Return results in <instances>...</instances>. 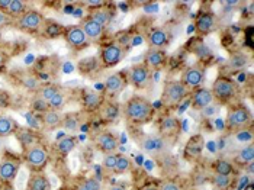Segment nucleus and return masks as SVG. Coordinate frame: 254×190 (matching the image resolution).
Segmentation results:
<instances>
[{"instance_id": "nucleus-37", "label": "nucleus", "mask_w": 254, "mask_h": 190, "mask_svg": "<svg viewBox=\"0 0 254 190\" xmlns=\"http://www.w3.org/2000/svg\"><path fill=\"white\" fill-rule=\"evenodd\" d=\"M119 158V154L112 152V154H105L103 161H102V167L106 173H114V169L117 166V161Z\"/></svg>"}, {"instance_id": "nucleus-48", "label": "nucleus", "mask_w": 254, "mask_h": 190, "mask_svg": "<svg viewBox=\"0 0 254 190\" xmlns=\"http://www.w3.org/2000/svg\"><path fill=\"white\" fill-rule=\"evenodd\" d=\"M9 4H10V0H0V9H6L7 10Z\"/></svg>"}, {"instance_id": "nucleus-31", "label": "nucleus", "mask_w": 254, "mask_h": 190, "mask_svg": "<svg viewBox=\"0 0 254 190\" xmlns=\"http://www.w3.org/2000/svg\"><path fill=\"white\" fill-rule=\"evenodd\" d=\"M78 71L81 74H90L99 68V60L96 57H86L77 63Z\"/></svg>"}, {"instance_id": "nucleus-47", "label": "nucleus", "mask_w": 254, "mask_h": 190, "mask_svg": "<svg viewBox=\"0 0 254 190\" xmlns=\"http://www.w3.org/2000/svg\"><path fill=\"white\" fill-rule=\"evenodd\" d=\"M86 4H89L90 7H92V6H93V7H100L102 4H105V1H102V0H95V1L89 0V1H86Z\"/></svg>"}, {"instance_id": "nucleus-29", "label": "nucleus", "mask_w": 254, "mask_h": 190, "mask_svg": "<svg viewBox=\"0 0 254 190\" xmlns=\"http://www.w3.org/2000/svg\"><path fill=\"white\" fill-rule=\"evenodd\" d=\"M61 128L70 133L76 132L78 128H80L78 115L74 114V112H70V114L64 115V116H63V122H61Z\"/></svg>"}, {"instance_id": "nucleus-40", "label": "nucleus", "mask_w": 254, "mask_h": 190, "mask_svg": "<svg viewBox=\"0 0 254 190\" xmlns=\"http://www.w3.org/2000/svg\"><path fill=\"white\" fill-rule=\"evenodd\" d=\"M131 166H132V163H131V160H129L128 157L119 155V158H118L117 161V166H115V169H114V173H115V174H124V173L129 171Z\"/></svg>"}, {"instance_id": "nucleus-1", "label": "nucleus", "mask_w": 254, "mask_h": 190, "mask_svg": "<svg viewBox=\"0 0 254 190\" xmlns=\"http://www.w3.org/2000/svg\"><path fill=\"white\" fill-rule=\"evenodd\" d=\"M121 109L125 119L135 125L150 122L154 115L153 105L142 96H132L124 103Z\"/></svg>"}, {"instance_id": "nucleus-11", "label": "nucleus", "mask_w": 254, "mask_h": 190, "mask_svg": "<svg viewBox=\"0 0 254 190\" xmlns=\"http://www.w3.org/2000/svg\"><path fill=\"white\" fill-rule=\"evenodd\" d=\"M95 144L100 151L103 154H112V152H117L118 145V138L111 133L109 131H102L95 136Z\"/></svg>"}, {"instance_id": "nucleus-28", "label": "nucleus", "mask_w": 254, "mask_h": 190, "mask_svg": "<svg viewBox=\"0 0 254 190\" xmlns=\"http://www.w3.org/2000/svg\"><path fill=\"white\" fill-rule=\"evenodd\" d=\"M250 61H252V58H250L249 54H246V53H235V54H233L230 57L228 65L233 70H243V68H246L250 64Z\"/></svg>"}, {"instance_id": "nucleus-41", "label": "nucleus", "mask_w": 254, "mask_h": 190, "mask_svg": "<svg viewBox=\"0 0 254 190\" xmlns=\"http://www.w3.org/2000/svg\"><path fill=\"white\" fill-rule=\"evenodd\" d=\"M18 132V131H16ZM18 139L22 142V145L25 144V147H31V145H35L37 142L34 141V132L32 131H28V129H23L18 132Z\"/></svg>"}, {"instance_id": "nucleus-23", "label": "nucleus", "mask_w": 254, "mask_h": 190, "mask_svg": "<svg viewBox=\"0 0 254 190\" xmlns=\"http://www.w3.org/2000/svg\"><path fill=\"white\" fill-rule=\"evenodd\" d=\"M63 116L60 111H47L45 114H42V124L47 129H56L61 127V122H63Z\"/></svg>"}, {"instance_id": "nucleus-8", "label": "nucleus", "mask_w": 254, "mask_h": 190, "mask_svg": "<svg viewBox=\"0 0 254 190\" xmlns=\"http://www.w3.org/2000/svg\"><path fill=\"white\" fill-rule=\"evenodd\" d=\"M180 81L190 89H197L202 87L203 81H205V68L199 64L190 65L188 67L183 73H182V78Z\"/></svg>"}, {"instance_id": "nucleus-21", "label": "nucleus", "mask_w": 254, "mask_h": 190, "mask_svg": "<svg viewBox=\"0 0 254 190\" xmlns=\"http://www.w3.org/2000/svg\"><path fill=\"white\" fill-rule=\"evenodd\" d=\"M121 112H122L121 106L118 103H114V102H106V103L100 105V115L108 122L117 121L118 118L121 116Z\"/></svg>"}, {"instance_id": "nucleus-33", "label": "nucleus", "mask_w": 254, "mask_h": 190, "mask_svg": "<svg viewBox=\"0 0 254 190\" xmlns=\"http://www.w3.org/2000/svg\"><path fill=\"white\" fill-rule=\"evenodd\" d=\"M83 105L89 111L98 109V108H100V105H102L100 96L98 93H93V92H86L84 96H83Z\"/></svg>"}, {"instance_id": "nucleus-19", "label": "nucleus", "mask_w": 254, "mask_h": 190, "mask_svg": "<svg viewBox=\"0 0 254 190\" xmlns=\"http://www.w3.org/2000/svg\"><path fill=\"white\" fill-rule=\"evenodd\" d=\"M215 28V18L212 13H200L199 18L196 19V31L200 35H208L214 31Z\"/></svg>"}, {"instance_id": "nucleus-51", "label": "nucleus", "mask_w": 254, "mask_h": 190, "mask_svg": "<svg viewBox=\"0 0 254 190\" xmlns=\"http://www.w3.org/2000/svg\"><path fill=\"white\" fill-rule=\"evenodd\" d=\"M108 190H127L125 189V188H122V186H111V188H109V189Z\"/></svg>"}, {"instance_id": "nucleus-5", "label": "nucleus", "mask_w": 254, "mask_h": 190, "mask_svg": "<svg viewBox=\"0 0 254 190\" xmlns=\"http://www.w3.org/2000/svg\"><path fill=\"white\" fill-rule=\"evenodd\" d=\"M188 95V87L180 81V80H172L167 81L163 90V100L166 105L176 106L185 100Z\"/></svg>"}, {"instance_id": "nucleus-34", "label": "nucleus", "mask_w": 254, "mask_h": 190, "mask_svg": "<svg viewBox=\"0 0 254 190\" xmlns=\"http://www.w3.org/2000/svg\"><path fill=\"white\" fill-rule=\"evenodd\" d=\"M25 12H28V4L26 1H22V0H10V4L7 7V13L10 16H22Z\"/></svg>"}, {"instance_id": "nucleus-6", "label": "nucleus", "mask_w": 254, "mask_h": 190, "mask_svg": "<svg viewBox=\"0 0 254 190\" xmlns=\"http://www.w3.org/2000/svg\"><path fill=\"white\" fill-rule=\"evenodd\" d=\"M125 57V51L121 44L118 42H111L106 44L100 50V63L105 68H111L118 65Z\"/></svg>"}, {"instance_id": "nucleus-30", "label": "nucleus", "mask_w": 254, "mask_h": 190, "mask_svg": "<svg viewBox=\"0 0 254 190\" xmlns=\"http://www.w3.org/2000/svg\"><path fill=\"white\" fill-rule=\"evenodd\" d=\"M237 161L247 166L250 163H254V145L253 142H247V145L241 147L240 151L237 152Z\"/></svg>"}, {"instance_id": "nucleus-45", "label": "nucleus", "mask_w": 254, "mask_h": 190, "mask_svg": "<svg viewBox=\"0 0 254 190\" xmlns=\"http://www.w3.org/2000/svg\"><path fill=\"white\" fill-rule=\"evenodd\" d=\"M158 190H182V188H180L179 183L170 180V182H164V183L161 185V188Z\"/></svg>"}, {"instance_id": "nucleus-39", "label": "nucleus", "mask_w": 254, "mask_h": 190, "mask_svg": "<svg viewBox=\"0 0 254 190\" xmlns=\"http://www.w3.org/2000/svg\"><path fill=\"white\" fill-rule=\"evenodd\" d=\"M63 31H64V28L57 23V22H48V23H45V35L48 37V38H57L59 35L63 34Z\"/></svg>"}, {"instance_id": "nucleus-32", "label": "nucleus", "mask_w": 254, "mask_h": 190, "mask_svg": "<svg viewBox=\"0 0 254 190\" xmlns=\"http://www.w3.org/2000/svg\"><path fill=\"white\" fill-rule=\"evenodd\" d=\"M212 186L216 190H228L233 186V177L224 176V174H214L212 176Z\"/></svg>"}, {"instance_id": "nucleus-38", "label": "nucleus", "mask_w": 254, "mask_h": 190, "mask_svg": "<svg viewBox=\"0 0 254 190\" xmlns=\"http://www.w3.org/2000/svg\"><path fill=\"white\" fill-rule=\"evenodd\" d=\"M59 90V86H56V84H44V86H39L38 97H41V99H44V100L48 102V100L56 95Z\"/></svg>"}, {"instance_id": "nucleus-52", "label": "nucleus", "mask_w": 254, "mask_h": 190, "mask_svg": "<svg viewBox=\"0 0 254 190\" xmlns=\"http://www.w3.org/2000/svg\"><path fill=\"white\" fill-rule=\"evenodd\" d=\"M4 61H6V58H4V54L3 53H0V67L4 64Z\"/></svg>"}, {"instance_id": "nucleus-49", "label": "nucleus", "mask_w": 254, "mask_h": 190, "mask_svg": "<svg viewBox=\"0 0 254 190\" xmlns=\"http://www.w3.org/2000/svg\"><path fill=\"white\" fill-rule=\"evenodd\" d=\"M253 167H254V163H250V164H247V173L252 176L253 174Z\"/></svg>"}, {"instance_id": "nucleus-46", "label": "nucleus", "mask_w": 254, "mask_h": 190, "mask_svg": "<svg viewBox=\"0 0 254 190\" xmlns=\"http://www.w3.org/2000/svg\"><path fill=\"white\" fill-rule=\"evenodd\" d=\"M9 23V18H7V15L6 13H3L1 10H0V28H3L4 25H7Z\"/></svg>"}, {"instance_id": "nucleus-26", "label": "nucleus", "mask_w": 254, "mask_h": 190, "mask_svg": "<svg viewBox=\"0 0 254 190\" xmlns=\"http://www.w3.org/2000/svg\"><path fill=\"white\" fill-rule=\"evenodd\" d=\"M89 18L95 20L96 23H99L102 28H106L112 20V13H111V10L105 9V7H99V9H95V10L90 12Z\"/></svg>"}, {"instance_id": "nucleus-35", "label": "nucleus", "mask_w": 254, "mask_h": 190, "mask_svg": "<svg viewBox=\"0 0 254 190\" xmlns=\"http://www.w3.org/2000/svg\"><path fill=\"white\" fill-rule=\"evenodd\" d=\"M48 106L53 111H60L61 112V109L65 106V95H64V92L59 90L56 95L48 100Z\"/></svg>"}, {"instance_id": "nucleus-10", "label": "nucleus", "mask_w": 254, "mask_h": 190, "mask_svg": "<svg viewBox=\"0 0 254 190\" xmlns=\"http://www.w3.org/2000/svg\"><path fill=\"white\" fill-rule=\"evenodd\" d=\"M150 68L145 64H137L132 65L128 74V80L129 83L135 87V89H145L150 84Z\"/></svg>"}, {"instance_id": "nucleus-43", "label": "nucleus", "mask_w": 254, "mask_h": 190, "mask_svg": "<svg viewBox=\"0 0 254 190\" xmlns=\"http://www.w3.org/2000/svg\"><path fill=\"white\" fill-rule=\"evenodd\" d=\"M78 190H102V185H100V182H99L98 179L89 177V179H86V180L80 185Z\"/></svg>"}, {"instance_id": "nucleus-15", "label": "nucleus", "mask_w": 254, "mask_h": 190, "mask_svg": "<svg viewBox=\"0 0 254 190\" xmlns=\"http://www.w3.org/2000/svg\"><path fill=\"white\" fill-rule=\"evenodd\" d=\"M65 39L67 42L74 47V48H81V47H86L89 44V41L86 38L83 29L77 26V25H73V26H68L65 29Z\"/></svg>"}, {"instance_id": "nucleus-22", "label": "nucleus", "mask_w": 254, "mask_h": 190, "mask_svg": "<svg viewBox=\"0 0 254 190\" xmlns=\"http://www.w3.org/2000/svg\"><path fill=\"white\" fill-rule=\"evenodd\" d=\"M28 190H51V182L47 176L34 173L28 180Z\"/></svg>"}, {"instance_id": "nucleus-14", "label": "nucleus", "mask_w": 254, "mask_h": 190, "mask_svg": "<svg viewBox=\"0 0 254 190\" xmlns=\"http://www.w3.org/2000/svg\"><path fill=\"white\" fill-rule=\"evenodd\" d=\"M214 103V96L211 93V89L206 87H197L192 93V106L196 111H202L203 108Z\"/></svg>"}, {"instance_id": "nucleus-44", "label": "nucleus", "mask_w": 254, "mask_h": 190, "mask_svg": "<svg viewBox=\"0 0 254 190\" xmlns=\"http://www.w3.org/2000/svg\"><path fill=\"white\" fill-rule=\"evenodd\" d=\"M218 111H219V105H209V106H206V108H203L202 111H199L200 112V116L202 118H212V116H215L218 114Z\"/></svg>"}, {"instance_id": "nucleus-2", "label": "nucleus", "mask_w": 254, "mask_h": 190, "mask_svg": "<svg viewBox=\"0 0 254 190\" xmlns=\"http://www.w3.org/2000/svg\"><path fill=\"white\" fill-rule=\"evenodd\" d=\"M211 93L214 96V102L218 105H225L233 102L238 96V86L230 77L221 76L212 83Z\"/></svg>"}, {"instance_id": "nucleus-17", "label": "nucleus", "mask_w": 254, "mask_h": 190, "mask_svg": "<svg viewBox=\"0 0 254 190\" xmlns=\"http://www.w3.org/2000/svg\"><path fill=\"white\" fill-rule=\"evenodd\" d=\"M80 28L83 29L87 41H92V42L99 41V39L102 38V35H103V28L99 23H96L95 20L90 19V18H86V19L83 20Z\"/></svg>"}, {"instance_id": "nucleus-42", "label": "nucleus", "mask_w": 254, "mask_h": 190, "mask_svg": "<svg viewBox=\"0 0 254 190\" xmlns=\"http://www.w3.org/2000/svg\"><path fill=\"white\" fill-rule=\"evenodd\" d=\"M31 109L35 111V112H41V114H45L47 111H50V106H48V102L41 99V97H35L31 103Z\"/></svg>"}, {"instance_id": "nucleus-36", "label": "nucleus", "mask_w": 254, "mask_h": 190, "mask_svg": "<svg viewBox=\"0 0 254 190\" xmlns=\"http://www.w3.org/2000/svg\"><path fill=\"white\" fill-rule=\"evenodd\" d=\"M214 171L216 174H224V176H231L234 173V166L227 161V160H218L214 164Z\"/></svg>"}, {"instance_id": "nucleus-25", "label": "nucleus", "mask_w": 254, "mask_h": 190, "mask_svg": "<svg viewBox=\"0 0 254 190\" xmlns=\"http://www.w3.org/2000/svg\"><path fill=\"white\" fill-rule=\"evenodd\" d=\"M76 145H77V138L74 135H65V136H63L61 139L57 141L56 150L61 155H67L76 148Z\"/></svg>"}, {"instance_id": "nucleus-53", "label": "nucleus", "mask_w": 254, "mask_h": 190, "mask_svg": "<svg viewBox=\"0 0 254 190\" xmlns=\"http://www.w3.org/2000/svg\"><path fill=\"white\" fill-rule=\"evenodd\" d=\"M3 139H4V138H0V151H1V150H3V147H4V142H3Z\"/></svg>"}, {"instance_id": "nucleus-54", "label": "nucleus", "mask_w": 254, "mask_h": 190, "mask_svg": "<svg viewBox=\"0 0 254 190\" xmlns=\"http://www.w3.org/2000/svg\"><path fill=\"white\" fill-rule=\"evenodd\" d=\"M145 190H158V189H156V188H148V189H145Z\"/></svg>"}, {"instance_id": "nucleus-9", "label": "nucleus", "mask_w": 254, "mask_h": 190, "mask_svg": "<svg viewBox=\"0 0 254 190\" xmlns=\"http://www.w3.org/2000/svg\"><path fill=\"white\" fill-rule=\"evenodd\" d=\"M42 25H44V16L38 10H28L16 20V26L20 31H28V32L38 31Z\"/></svg>"}, {"instance_id": "nucleus-16", "label": "nucleus", "mask_w": 254, "mask_h": 190, "mask_svg": "<svg viewBox=\"0 0 254 190\" xmlns=\"http://www.w3.org/2000/svg\"><path fill=\"white\" fill-rule=\"evenodd\" d=\"M167 61V54L164 50H150L145 57H144V64L150 70H158L161 68Z\"/></svg>"}, {"instance_id": "nucleus-13", "label": "nucleus", "mask_w": 254, "mask_h": 190, "mask_svg": "<svg viewBox=\"0 0 254 190\" xmlns=\"http://www.w3.org/2000/svg\"><path fill=\"white\" fill-rule=\"evenodd\" d=\"M147 41H148L150 50H164L170 41V34L164 28H157L148 34Z\"/></svg>"}, {"instance_id": "nucleus-27", "label": "nucleus", "mask_w": 254, "mask_h": 190, "mask_svg": "<svg viewBox=\"0 0 254 190\" xmlns=\"http://www.w3.org/2000/svg\"><path fill=\"white\" fill-rule=\"evenodd\" d=\"M180 129V124L175 116H166L164 119H161L160 124V132L164 135H173L179 132Z\"/></svg>"}, {"instance_id": "nucleus-3", "label": "nucleus", "mask_w": 254, "mask_h": 190, "mask_svg": "<svg viewBox=\"0 0 254 190\" xmlns=\"http://www.w3.org/2000/svg\"><path fill=\"white\" fill-rule=\"evenodd\" d=\"M253 122V115L247 106H235L227 115V129L230 131H243L250 127Z\"/></svg>"}, {"instance_id": "nucleus-7", "label": "nucleus", "mask_w": 254, "mask_h": 190, "mask_svg": "<svg viewBox=\"0 0 254 190\" xmlns=\"http://www.w3.org/2000/svg\"><path fill=\"white\" fill-rule=\"evenodd\" d=\"M20 169V160L16 157H4L0 161V183L12 185Z\"/></svg>"}, {"instance_id": "nucleus-12", "label": "nucleus", "mask_w": 254, "mask_h": 190, "mask_svg": "<svg viewBox=\"0 0 254 190\" xmlns=\"http://www.w3.org/2000/svg\"><path fill=\"white\" fill-rule=\"evenodd\" d=\"M141 148L145 152H150V154H164L167 151V142L163 136H158V135H148L145 136L141 142H139Z\"/></svg>"}, {"instance_id": "nucleus-4", "label": "nucleus", "mask_w": 254, "mask_h": 190, "mask_svg": "<svg viewBox=\"0 0 254 190\" xmlns=\"http://www.w3.org/2000/svg\"><path fill=\"white\" fill-rule=\"evenodd\" d=\"M50 160V152L41 144L31 145L25 148V164L34 171H41Z\"/></svg>"}, {"instance_id": "nucleus-50", "label": "nucleus", "mask_w": 254, "mask_h": 190, "mask_svg": "<svg viewBox=\"0 0 254 190\" xmlns=\"http://www.w3.org/2000/svg\"><path fill=\"white\" fill-rule=\"evenodd\" d=\"M0 190H16V189H15L12 185H4V186H3Z\"/></svg>"}, {"instance_id": "nucleus-20", "label": "nucleus", "mask_w": 254, "mask_h": 190, "mask_svg": "<svg viewBox=\"0 0 254 190\" xmlns=\"http://www.w3.org/2000/svg\"><path fill=\"white\" fill-rule=\"evenodd\" d=\"M19 129L18 122L7 115H0V138H7Z\"/></svg>"}, {"instance_id": "nucleus-24", "label": "nucleus", "mask_w": 254, "mask_h": 190, "mask_svg": "<svg viewBox=\"0 0 254 190\" xmlns=\"http://www.w3.org/2000/svg\"><path fill=\"white\" fill-rule=\"evenodd\" d=\"M203 138L200 135H195L189 139V142L186 144V148H185V154L190 158H196L199 157L202 151H203Z\"/></svg>"}, {"instance_id": "nucleus-18", "label": "nucleus", "mask_w": 254, "mask_h": 190, "mask_svg": "<svg viewBox=\"0 0 254 190\" xmlns=\"http://www.w3.org/2000/svg\"><path fill=\"white\" fill-rule=\"evenodd\" d=\"M124 87H125V80H124V77L121 76L119 73H114V74L106 77L105 89H106V93L108 95H119L124 90Z\"/></svg>"}]
</instances>
